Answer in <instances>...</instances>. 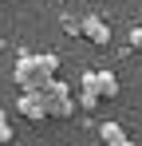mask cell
<instances>
[{"mask_svg":"<svg viewBox=\"0 0 142 146\" xmlns=\"http://www.w3.org/2000/svg\"><path fill=\"white\" fill-rule=\"evenodd\" d=\"M55 67H59V55H51V51H24L16 59L12 79L20 83L24 95H36V91H44L47 83L55 79Z\"/></svg>","mask_w":142,"mask_h":146,"instance_id":"1","label":"cell"},{"mask_svg":"<svg viewBox=\"0 0 142 146\" xmlns=\"http://www.w3.org/2000/svg\"><path fill=\"white\" fill-rule=\"evenodd\" d=\"M40 99H44L47 119H71L75 115V95H71L67 83H59V79H51L44 91H40Z\"/></svg>","mask_w":142,"mask_h":146,"instance_id":"2","label":"cell"},{"mask_svg":"<svg viewBox=\"0 0 142 146\" xmlns=\"http://www.w3.org/2000/svg\"><path fill=\"white\" fill-rule=\"evenodd\" d=\"M79 36H87L91 44H111V28H107V20H99V16H83L79 20Z\"/></svg>","mask_w":142,"mask_h":146,"instance_id":"3","label":"cell"},{"mask_svg":"<svg viewBox=\"0 0 142 146\" xmlns=\"http://www.w3.org/2000/svg\"><path fill=\"white\" fill-rule=\"evenodd\" d=\"M20 115L28 122H40V119H47V111H44V99H40V91L36 95H20Z\"/></svg>","mask_w":142,"mask_h":146,"instance_id":"4","label":"cell"},{"mask_svg":"<svg viewBox=\"0 0 142 146\" xmlns=\"http://www.w3.org/2000/svg\"><path fill=\"white\" fill-rule=\"evenodd\" d=\"M95 95H99V99H115V95H118L115 71H95Z\"/></svg>","mask_w":142,"mask_h":146,"instance_id":"5","label":"cell"},{"mask_svg":"<svg viewBox=\"0 0 142 146\" xmlns=\"http://www.w3.org/2000/svg\"><path fill=\"white\" fill-rule=\"evenodd\" d=\"M99 138H103L107 146H122V142H130V138H126V130H122L118 122H103V126H99Z\"/></svg>","mask_w":142,"mask_h":146,"instance_id":"6","label":"cell"},{"mask_svg":"<svg viewBox=\"0 0 142 146\" xmlns=\"http://www.w3.org/2000/svg\"><path fill=\"white\" fill-rule=\"evenodd\" d=\"M99 103L103 99L95 95V91H79V99H75V107H83V111H99Z\"/></svg>","mask_w":142,"mask_h":146,"instance_id":"7","label":"cell"},{"mask_svg":"<svg viewBox=\"0 0 142 146\" xmlns=\"http://www.w3.org/2000/svg\"><path fill=\"white\" fill-rule=\"evenodd\" d=\"M12 138H16V130H12V122H8V115L0 111V146H8Z\"/></svg>","mask_w":142,"mask_h":146,"instance_id":"8","label":"cell"},{"mask_svg":"<svg viewBox=\"0 0 142 146\" xmlns=\"http://www.w3.org/2000/svg\"><path fill=\"white\" fill-rule=\"evenodd\" d=\"M130 48L142 51V24H138V28H130Z\"/></svg>","mask_w":142,"mask_h":146,"instance_id":"9","label":"cell"},{"mask_svg":"<svg viewBox=\"0 0 142 146\" xmlns=\"http://www.w3.org/2000/svg\"><path fill=\"white\" fill-rule=\"evenodd\" d=\"M63 32H67V36H79V20H71V16H63Z\"/></svg>","mask_w":142,"mask_h":146,"instance_id":"10","label":"cell"}]
</instances>
